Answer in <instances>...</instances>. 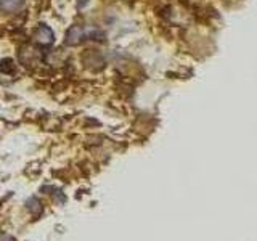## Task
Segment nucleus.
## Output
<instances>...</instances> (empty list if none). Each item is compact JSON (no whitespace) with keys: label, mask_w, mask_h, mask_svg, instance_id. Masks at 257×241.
Listing matches in <instances>:
<instances>
[{"label":"nucleus","mask_w":257,"mask_h":241,"mask_svg":"<svg viewBox=\"0 0 257 241\" xmlns=\"http://www.w3.org/2000/svg\"><path fill=\"white\" fill-rule=\"evenodd\" d=\"M100 37H104L101 32L96 29V28H80V26H72L68 31V36H66V44L68 45H77L80 44L82 40L85 39H96V40H101Z\"/></svg>","instance_id":"f257e3e1"},{"label":"nucleus","mask_w":257,"mask_h":241,"mask_svg":"<svg viewBox=\"0 0 257 241\" xmlns=\"http://www.w3.org/2000/svg\"><path fill=\"white\" fill-rule=\"evenodd\" d=\"M34 39H36V42L40 44V45H50V44H53L55 34L48 26H45V24H40V26L34 32Z\"/></svg>","instance_id":"f03ea898"},{"label":"nucleus","mask_w":257,"mask_h":241,"mask_svg":"<svg viewBox=\"0 0 257 241\" xmlns=\"http://www.w3.org/2000/svg\"><path fill=\"white\" fill-rule=\"evenodd\" d=\"M23 5H24V0H0V8L8 13L18 12Z\"/></svg>","instance_id":"7ed1b4c3"}]
</instances>
